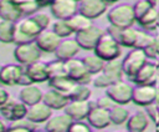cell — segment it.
<instances>
[{"mask_svg": "<svg viewBox=\"0 0 159 132\" xmlns=\"http://www.w3.org/2000/svg\"><path fill=\"white\" fill-rule=\"evenodd\" d=\"M14 32H15V22L0 20V42L12 44L14 42Z\"/></svg>", "mask_w": 159, "mask_h": 132, "instance_id": "32", "label": "cell"}, {"mask_svg": "<svg viewBox=\"0 0 159 132\" xmlns=\"http://www.w3.org/2000/svg\"><path fill=\"white\" fill-rule=\"evenodd\" d=\"M63 110H65V113L72 118V121H83L84 118H87L89 110H91L89 100L88 101L70 100V102L67 103V106Z\"/></svg>", "mask_w": 159, "mask_h": 132, "instance_id": "16", "label": "cell"}, {"mask_svg": "<svg viewBox=\"0 0 159 132\" xmlns=\"http://www.w3.org/2000/svg\"><path fill=\"white\" fill-rule=\"evenodd\" d=\"M35 130H36V125L25 117L19 121L10 122V125L6 128V132H32Z\"/></svg>", "mask_w": 159, "mask_h": 132, "instance_id": "34", "label": "cell"}, {"mask_svg": "<svg viewBox=\"0 0 159 132\" xmlns=\"http://www.w3.org/2000/svg\"><path fill=\"white\" fill-rule=\"evenodd\" d=\"M93 51H94V55L101 57L104 62L116 60L122 54V49H120L119 42L107 32H104L103 36L98 40Z\"/></svg>", "mask_w": 159, "mask_h": 132, "instance_id": "3", "label": "cell"}, {"mask_svg": "<svg viewBox=\"0 0 159 132\" xmlns=\"http://www.w3.org/2000/svg\"><path fill=\"white\" fill-rule=\"evenodd\" d=\"M148 61L145 54L140 49H133L130 50L124 59L122 60V68L124 75H127L130 80L137 75V72L142 68V66Z\"/></svg>", "mask_w": 159, "mask_h": 132, "instance_id": "4", "label": "cell"}, {"mask_svg": "<svg viewBox=\"0 0 159 132\" xmlns=\"http://www.w3.org/2000/svg\"><path fill=\"white\" fill-rule=\"evenodd\" d=\"M157 131H158V132H159V126H157Z\"/></svg>", "mask_w": 159, "mask_h": 132, "instance_id": "57", "label": "cell"}, {"mask_svg": "<svg viewBox=\"0 0 159 132\" xmlns=\"http://www.w3.org/2000/svg\"><path fill=\"white\" fill-rule=\"evenodd\" d=\"M1 68H2V64H0V73H1Z\"/></svg>", "mask_w": 159, "mask_h": 132, "instance_id": "56", "label": "cell"}, {"mask_svg": "<svg viewBox=\"0 0 159 132\" xmlns=\"http://www.w3.org/2000/svg\"><path fill=\"white\" fill-rule=\"evenodd\" d=\"M153 7V5L148 1V0H138L134 5H133V10H134V16H135V21H138L147 11H149Z\"/></svg>", "mask_w": 159, "mask_h": 132, "instance_id": "39", "label": "cell"}, {"mask_svg": "<svg viewBox=\"0 0 159 132\" xmlns=\"http://www.w3.org/2000/svg\"><path fill=\"white\" fill-rule=\"evenodd\" d=\"M153 42H154V36H152L149 32H147V31H144V30H138L137 41H135V45H134L133 49L144 50V49H147L148 46H150Z\"/></svg>", "mask_w": 159, "mask_h": 132, "instance_id": "38", "label": "cell"}, {"mask_svg": "<svg viewBox=\"0 0 159 132\" xmlns=\"http://www.w3.org/2000/svg\"><path fill=\"white\" fill-rule=\"evenodd\" d=\"M6 128H7V126H6L5 122L0 118V132H6Z\"/></svg>", "mask_w": 159, "mask_h": 132, "instance_id": "50", "label": "cell"}, {"mask_svg": "<svg viewBox=\"0 0 159 132\" xmlns=\"http://www.w3.org/2000/svg\"><path fill=\"white\" fill-rule=\"evenodd\" d=\"M155 132H158V131H157V130H155Z\"/></svg>", "mask_w": 159, "mask_h": 132, "instance_id": "59", "label": "cell"}, {"mask_svg": "<svg viewBox=\"0 0 159 132\" xmlns=\"http://www.w3.org/2000/svg\"><path fill=\"white\" fill-rule=\"evenodd\" d=\"M107 10V4L103 0H81L78 2V12L93 20L99 17Z\"/></svg>", "mask_w": 159, "mask_h": 132, "instance_id": "14", "label": "cell"}, {"mask_svg": "<svg viewBox=\"0 0 159 132\" xmlns=\"http://www.w3.org/2000/svg\"><path fill=\"white\" fill-rule=\"evenodd\" d=\"M158 80V70H157V61H147L142 68L137 72L133 77V82L135 85H149L155 86Z\"/></svg>", "mask_w": 159, "mask_h": 132, "instance_id": "11", "label": "cell"}, {"mask_svg": "<svg viewBox=\"0 0 159 132\" xmlns=\"http://www.w3.org/2000/svg\"><path fill=\"white\" fill-rule=\"evenodd\" d=\"M155 92H157V86L137 85V87H133L132 101L138 106L147 107V106L154 103Z\"/></svg>", "mask_w": 159, "mask_h": 132, "instance_id": "12", "label": "cell"}, {"mask_svg": "<svg viewBox=\"0 0 159 132\" xmlns=\"http://www.w3.org/2000/svg\"><path fill=\"white\" fill-rule=\"evenodd\" d=\"M106 95L109 96L117 105H127L129 101H132L133 87L125 81L120 80L108 86L106 88Z\"/></svg>", "mask_w": 159, "mask_h": 132, "instance_id": "7", "label": "cell"}, {"mask_svg": "<svg viewBox=\"0 0 159 132\" xmlns=\"http://www.w3.org/2000/svg\"><path fill=\"white\" fill-rule=\"evenodd\" d=\"M82 61H83V64H84L87 71H88L91 75H97V73H99V72L103 70L104 64H106L101 57H98V56L94 55V54H93V55H89V56H86L84 59H82Z\"/></svg>", "mask_w": 159, "mask_h": 132, "instance_id": "31", "label": "cell"}, {"mask_svg": "<svg viewBox=\"0 0 159 132\" xmlns=\"http://www.w3.org/2000/svg\"><path fill=\"white\" fill-rule=\"evenodd\" d=\"M60 42H61V37L57 36L52 30H47V29L42 30L35 40V44L41 50V52H55Z\"/></svg>", "mask_w": 159, "mask_h": 132, "instance_id": "15", "label": "cell"}, {"mask_svg": "<svg viewBox=\"0 0 159 132\" xmlns=\"http://www.w3.org/2000/svg\"><path fill=\"white\" fill-rule=\"evenodd\" d=\"M153 6H157V0H148Z\"/></svg>", "mask_w": 159, "mask_h": 132, "instance_id": "52", "label": "cell"}, {"mask_svg": "<svg viewBox=\"0 0 159 132\" xmlns=\"http://www.w3.org/2000/svg\"><path fill=\"white\" fill-rule=\"evenodd\" d=\"M148 123H149V118L145 111H138L133 113L132 116H129V118L125 122L128 132H144L148 127Z\"/></svg>", "mask_w": 159, "mask_h": 132, "instance_id": "25", "label": "cell"}, {"mask_svg": "<svg viewBox=\"0 0 159 132\" xmlns=\"http://www.w3.org/2000/svg\"><path fill=\"white\" fill-rule=\"evenodd\" d=\"M145 113H147L148 118L152 120V122L155 126H159V108L154 103H152V105L145 107Z\"/></svg>", "mask_w": 159, "mask_h": 132, "instance_id": "43", "label": "cell"}, {"mask_svg": "<svg viewBox=\"0 0 159 132\" xmlns=\"http://www.w3.org/2000/svg\"><path fill=\"white\" fill-rule=\"evenodd\" d=\"M76 1H77V2H80V1H81V0H76Z\"/></svg>", "mask_w": 159, "mask_h": 132, "instance_id": "58", "label": "cell"}, {"mask_svg": "<svg viewBox=\"0 0 159 132\" xmlns=\"http://www.w3.org/2000/svg\"><path fill=\"white\" fill-rule=\"evenodd\" d=\"M154 105L159 108V87H157V92H155V98H154Z\"/></svg>", "mask_w": 159, "mask_h": 132, "instance_id": "49", "label": "cell"}, {"mask_svg": "<svg viewBox=\"0 0 159 132\" xmlns=\"http://www.w3.org/2000/svg\"><path fill=\"white\" fill-rule=\"evenodd\" d=\"M42 31L39 24L34 20L32 16H25L15 22L14 42L15 45H25L35 42L37 35Z\"/></svg>", "mask_w": 159, "mask_h": 132, "instance_id": "1", "label": "cell"}, {"mask_svg": "<svg viewBox=\"0 0 159 132\" xmlns=\"http://www.w3.org/2000/svg\"><path fill=\"white\" fill-rule=\"evenodd\" d=\"M72 123V118L66 115H56L51 116L45 122V131L46 132H67L70 125Z\"/></svg>", "mask_w": 159, "mask_h": 132, "instance_id": "21", "label": "cell"}, {"mask_svg": "<svg viewBox=\"0 0 159 132\" xmlns=\"http://www.w3.org/2000/svg\"><path fill=\"white\" fill-rule=\"evenodd\" d=\"M27 107L24 102H21L20 100H12L10 98L9 101H6L1 107H0V115L9 122H14V121H19L26 117L27 113Z\"/></svg>", "mask_w": 159, "mask_h": 132, "instance_id": "8", "label": "cell"}, {"mask_svg": "<svg viewBox=\"0 0 159 132\" xmlns=\"http://www.w3.org/2000/svg\"><path fill=\"white\" fill-rule=\"evenodd\" d=\"M47 71H48L50 78L67 75V72H66V66H65V61L57 60V59L53 60V61L47 62Z\"/></svg>", "mask_w": 159, "mask_h": 132, "instance_id": "36", "label": "cell"}, {"mask_svg": "<svg viewBox=\"0 0 159 132\" xmlns=\"http://www.w3.org/2000/svg\"><path fill=\"white\" fill-rule=\"evenodd\" d=\"M67 132H92L91 126L83 121H72Z\"/></svg>", "mask_w": 159, "mask_h": 132, "instance_id": "41", "label": "cell"}, {"mask_svg": "<svg viewBox=\"0 0 159 132\" xmlns=\"http://www.w3.org/2000/svg\"><path fill=\"white\" fill-rule=\"evenodd\" d=\"M109 118L111 123L123 125L129 118V111L125 107H123V105H114L109 110Z\"/></svg>", "mask_w": 159, "mask_h": 132, "instance_id": "30", "label": "cell"}, {"mask_svg": "<svg viewBox=\"0 0 159 132\" xmlns=\"http://www.w3.org/2000/svg\"><path fill=\"white\" fill-rule=\"evenodd\" d=\"M80 49L81 47L75 39H65V40H61L60 45L57 46V49L53 54L57 60L67 61L70 59H73L77 55V52L80 51Z\"/></svg>", "mask_w": 159, "mask_h": 132, "instance_id": "19", "label": "cell"}, {"mask_svg": "<svg viewBox=\"0 0 159 132\" xmlns=\"http://www.w3.org/2000/svg\"><path fill=\"white\" fill-rule=\"evenodd\" d=\"M50 10L56 20H68L78 12V2L76 0H53Z\"/></svg>", "mask_w": 159, "mask_h": 132, "instance_id": "10", "label": "cell"}, {"mask_svg": "<svg viewBox=\"0 0 159 132\" xmlns=\"http://www.w3.org/2000/svg\"><path fill=\"white\" fill-rule=\"evenodd\" d=\"M91 93L92 92L87 85L76 83V86L68 95V98L72 101H88L91 100Z\"/></svg>", "mask_w": 159, "mask_h": 132, "instance_id": "35", "label": "cell"}, {"mask_svg": "<svg viewBox=\"0 0 159 132\" xmlns=\"http://www.w3.org/2000/svg\"><path fill=\"white\" fill-rule=\"evenodd\" d=\"M29 85H32V81H31V78L29 77V75H27V72H26V70L24 68V72H22V75H21V77H20V80H19V86H29Z\"/></svg>", "mask_w": 159, "mask_h": 132, "instance_id": "45", "label": "cell"}, {"mask_svg": "<svg viewBox=\"0 0 159 132\" xmlns=\"http://www.w3.org/2000/svg\"><path fill=\"white\" fill-rule=\"evenodd\" d=\"M103 34H104L103 29L92 25L91 27H88V29H86V30H83L81 32H77L75 40L77 41V44L80 45L81 49H83V50H93L96 47L98 40L103 36Z\"/></svg>", "mask_w": 159, "mask_h": 132, "instance_id": "9", "label": "cell"}, {"mask_svg": "<svg viewBox=\"0 0 159 132\" xmlns=\"http://www.w3.org/2000/svg\"><path fill=\"white\" fill-rule=\"evenodd\" d=\"M106 4H114V2H117V1H119V0H103Z\"/></svg>", "mask_w": 159, "mask_h": 132, "instance_id": "51", "label": "cell"}, {"mask_svg": "<svg viewBox=\"0 0 159 132\" xmlns=\"http://www.w3.org/2000/svg\"><path fill=\"white\" fill-rule=\"evenodd\" d=\"M42 96H43V92L41 91L40 87L35 86V83L24 86L19 92V100L24 102L26 106H32L35 103L41 102Z\"/></svg>", "mask_w": 159, "mask_h": 132, "instance_id": "23", "label": "cell"}, {"mask_svg": "<svg viewBox=\"0 0 159 132\" xmlns=\"http://www.w3.org/2000/svg\"><path fill=\"white\" fill-rule=\"evenodd\" d=\"M154 46H155V50H157L158 56H159V35L154 36Z\"/></svg>", "mask_w": 159, "mask_h": 132, "instance_id": "48", "label": "cell"}, {"mask_svg": "<svg viewBox=\"0 0 159 132\" xmlns=\"http://www.w3.org/2000/svg\"><path fill=\"white\" fill-rule=\"evenodd\" d=\"M52 31L60 36L61 39L63 37H68L73 34V31L71 30L67 20H56L53 24H52Z\"/></svg>", "mask_w": 159, "mask_h": 132, "instance_id": "37", "label": "cell"}, {"mask_svg": "<svg viewBox=\"0 0 159 132\" xmlns=\"http://www.w3.org/2000/svg\"><path fill=\"white\" fill-rule=\"evenodd\" d=\"M67 22H68L71 30L73 31V34L81 32V31H83V30H86V29H88V27H91V26L93 25L91 19L83 16V15L80 14V12H77V14H75L72 17H70V19L67 20Z\"/></svg>", "mask_w": 159, "mask_h": 132, "instance_id": "29", "label": "cell"}, {"mask_svg": "<svg viewBox=\"0 0 159 132\" xmlns=\"http://www.w3.org/2000/svg\"><path fill=\"white\" fill-rule=\"evenodd\" d=\"M102 72H104L107 76H109V78L113 82L120 81L123 75H124L123 68H122V61H119L118 59L112 60V61H107L104 64V67H103Z\"/></svg>", "mask_w": 159, "mask_h": 132, "instance_id": "28", "label": "cell"}, {"mask_svg": "<svg viewBox=\"0 0 159 132\" xmlns=\"http://www.w3.org/2000/svg\"><path fill=\"white\" fill-rule=\"evenodd\" d=\"M34 17V20L39 24V26L42 29V30H46L50 25V16L46 14V12H35L34 15H31Z\"/></svg>", "mask_w": 159, "mask_h": 132, "instance_id": "42", "label": "cell"}, {"mask_svg": "<svg viewBox=\"0 0 159 132\" xmlns=\"http://www.w3.org/2000/svg\"><path fill=\"white\" fill-rule=\"evenodd\" d=\"M87 121H88V125L94 127L96 130H104L111 123L109 110H104L98 106H94L89 110Z\"/></svg>", "mask_w": 159, "mask_h": 132, "instance_id": "18", "label": "cell"}, {"mask_svg": "<svg viewBox=\"0 0 159 132\" xmlns=\"http://www.w3.org/2000/svg\"><path fill=\"white\" fill-rule=\"evenodd\" d=\"M107 19H108L109 24L116 27H119V29L132 27L133 24L135 22L133 5L119 4L114 7H112L107 14Z\"/></svg>", "mask_w": 159, "mask_h": 132, "instance_id": "2", "label": "cell"}, {"mask_svg": "<svg viewBox=\"0 0 159 132\" xmlns=\"http://www.w3.org/2000/svg\"><path fill=\"white\" fill-rule=\"evenodd\" d=\"M9 100H10V95H9V92L5 90L4 86L0 85V107H1L6 101H9Z\"/></svg>", "mask_w": 159, "mask_h": 132, "instance_id": "46", "label": "cell"}, {"mask_svg": "<svg viewBox=\"0 0 159 132\" xmlns=\"http://www.w3.org/2000/svg\"><path fill=\"white\" fill-rule=\"evenodd\" d=\"M42 102L46 103L51 110H62L67 106V103L70 102V98L66 95L50 88L46 92H43Z\"/></svg>", "mask_w": 159, "mask_h": 132, "instance_id": "22", "label": "cell"}, {"mask_svg": "<svg viewBox=\"0 0 159 132\" xmlns=\"http://www.w3.org/2000/svg\"><path fill=\"white\" fill-rule=\"evenodd\" d=\"M51 116H52V110L46 103H43L42 101L27 107L26 118L35 125L46 122Z\"/></svg>", "mask_w": 159, "mask_h": 132, "instance_id": "17", "label": "cell"}, {"mask_svg": "<svg viewBox=\"0 0 159 132\" xmlns=\"http://www.w3.org/2000/svg\"><path fill=\"white\" fill-rule=\"evenodd\" d=\"M92 132H106L104 130H94V131H92Z\"/></svg>", "mask_w": 159, "mask_h": 132, "instance_id": "53", "label": "cell"}, {"mask_svg": "<svg viewBox=\"0 0 159 132\" xmlns=\"http://www.w3.org/2000/svg\"><path fill=\"white\" fill-rule=\"evenodd\" d=\"M137 22L144 29V31H154V30H157L159 27L158 26V9L155 6H153Z\"/></svg>", "mask_w": 159, "mask_h": 132, "instance_id": "27", "label": "cell"}, {"mask_svg": "<svg viewBox=\"0 0 159 132\" xmlns=\"http://www.w3.org/2000/svg\"><path fill=\"white\" fill-rule=\"evenodd\" d=\"M14 2L16 4L17 9L20 10L24 17L34 15L40 9V5L37 4L36 0H14Z\"/></svg>", "mask_w": 159, "mask_h": 132, "instance_id": "33", "label": "cell"}, {"mask_svg": "<svg viewBox=\"0 0 159 132\" xmlns=\"http://www.w3.org/2000/svg\"><path fill=\"white\" fill-rule=\"evenodd\" d=\"M48 86H50V88L56 90V91H58V92H61L68 97V95L71 93V91L76 86V82L72 81L67 75H65V76L48 78Z\"/></svg>", "mask_w": 159, "mask_h": 132, "instance_id": "26", "label": "cell"}, {"mask_svg": "<svg viewBox=\"0 0 159 132\" xmlns=\"http://www.w3.org/2000/svg\"><path fill=\"white\" fill-rule=\"evenodd\" d=\"M92 83L96 86V87H98V88H107L108 86H111L112 83H114L111 78H109V76H107L104 72H99V73H97L93 78H92Z\"/></svg>", "mask_w": 159, "mask_h": 132, "instance_id": "40", "label": "cell"}, {"mask_svg": "<svg viewBox=\"0 0 159 132\" xmlns=\"http://www.w3.org/2000/svg\"><path fill=\"white\" fill-rule=\"evenodd\" d=\"M14 57L17 64L22 66H27L40 60L41 50L37 47L35 42L25 44V45H16L14 49Z\"/></svg>", "mask_w": 159, "mask_h": 132, "instance_id": "6", "label": "cell"}, {"mask_svg": "<svg viewBox=\"0 0 159 132\" xmlns=\"http://www.w3.org/2000/svg\"><path fill=\"white\" fill-rule=\"evenodd\" d=\"M96 105L98 106V107H101V108H104V110H111L114 105H117V103H114L113 102V100L109 97V96H101L99 98H97L96 100Z\"/></svg>", "mask_w": 159, "mask_h": 132, "instance_id": "44", "label": "cell"}, {"mask_svg": "<svg viewBox=\"0 0 159 132\" xmlns=\"http://www.w3.org/2000/svg\"><path fill=\"white\" fill-rule=\"evenodd\" d=\"M65 66H66L67 76L76 83L87 85L92 81V75L87 71L82 60L76 59V57L70 59V60L65 61Z\"/></svg>", "mask_w": 159, "mask_h": 132, "instance_id": "5", "label": "cell"}, {"mask_svg": "<svg viewBox=\"0 0 159 132\" xmlns=\"http://www.w3.org/2000/svg\"><path fill=\"white\" fill-rule=\"evenodd\" d=\"M22 17L24 16L17 9L14 0H0V20L17 22Z\"/></svg>", "mask_w": 159, "mask_h": 132, "instance_id": "24", "label": "cell"}, {"mask_svg": "<svg viewBox=\"0 0 159 132\" xmlns=\"http://www.w3.org/2000/svg\"><path fill=\"white\" fill-rule=\"evenodd\" d=\"M36 1L40 5V7H46V6H50L53 0H36Z\"/></svg>", "mask_w": 159, "mask_h": 132, "instance_id": "47", "label": "cell"}, {"mask_svg": "<svg viewBox=\"0 0 159 132\" xmlns=\"http://www.w3.org/2000/svg\"><path fill=\"white\" fill-rule=\"evenodd\" d=\"M157 70H158V75H159V60L157 61Z\"/></svg>", "mask_w": 159, "mask_h": 132, "instance_id": "54", "label": "cell"}, {"mask_svg": "<svg viewBox=\"0 0 159 132\" xmlns=\"http://www.w3.org/2000/svg\"><path fill=\"white\" fill-rule=\"evenodd\" d=\"M25 70H26L29 77L31 78L32 83L45 82V81H48V78H50L48 71H47V62H42L39 60L34 64L25 66Z\"/></svg>", "mask_w": 159, "mask_h": 132, "instance_id": "20", "label": "cell"}, {"mask_svg": "<svg viewBox=\"0 0 159 132\" xmlns=\"http://www.w3.org/2000/svg\"><path fill=\"white\" fill-rule=\"evenodd\" d=\"M32 132H46V131H37V130H35V131H32Z\"/></svg>", "mask_w": 159, "mask_h": 132, "instance_id": "55", "label": "cell"}, {"mask_svg": "<svg viewBox=\"0 0 159 132\" xmlns=\"http://www.w3.org/2000/svg\"><path fill=\"white\" fill-rule=\"evenodd\" d=\"M25 66L20 64H6L2 65L0 73V85L1 86H15L19 85V80L24 72Z\"/></svg>", "mask_w": 159, "mask_h": 132, "instance_id": "13", "label": "cell"}]
</instances>
